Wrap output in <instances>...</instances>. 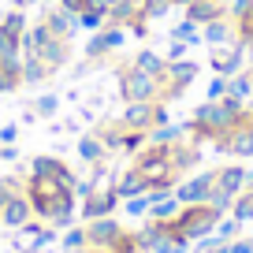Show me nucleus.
<instances>
[{"label": "nucleus", "instance_id": "f257e3e1", "mask_svg": "<svg viewBox=\"0 0 253 253\" xmlns=\"http://www.w3.org/2000/svg\"><path fill=\"white\" fill-rule=\"evenodd\" d=\"M223 216L216 212L212 205H182V212L171 220V231H179V235H186L190 242H198V238L212 235L216 223H220Z\"/></svg>", "mask_w": 253, "mask_h": 253}, {"label": "nucleus", "instance_id": "f03ea898", "mask_svg": "<svg viewBox=\"0 0 253 253\" xmlns=\"http://www.w3.org/2000/svg\"><path fill=\"white\" fill-rule=\"evenodd\" d=\"M119 93H123V104L126 101H160V79L134 63L119 67Z\"/></svg>", "mask_w": 253, "mask_h": 253}, {"label": "nucleus", "instance_id": "7ed1b4c3", "mask_svg": "<svg viewBox=\"0 0 253 253\" xmlns=\"http://www.w3.org/2000/svg\"><path fill=\"white\" fill-rule=\"evenodd\" d=\"M198 63L190 60H168L164 63V75H160V101H175V97H182L190 89V82L198 79Z\"/></svg>", "mask_w": 253, "mask_h": 253}, {"label": "nucleus", "instance_id": "20e7f679", "mask_svg": "<svg viewBox=\"0 0 253 253\" xmlns=\"http://www.w3.org/2000/svg\"><path fill=\"white\" fill-rule=\"evenodd\" d=\"M82 227H86V242H89L86 250H112V246H116L119 238L126 235L123 223L112 220V216H101V220H86Z\"/></svg>", "mask_w": 253, "mask_h": 253}, {"label": "nucleus", "instance_id": "39448f33", "mask_svg": "<svg viewBox=\"0 0 253 253\" xmlns=\"http://www.w3.org/2000/svg\"><path fill=\"white\" fill-rule=\"evenodd\" d=\"M216 153H231V157L253 160V112L246 116V123H238L231 134L216 138Z\"/></svg>", "mask_w": 253, "mask_h": 253}, {"label": "nucleus", "instance_id": "423d86ee", "mask_svg": "<svg viewBox=\"0 0 253 253\" xmlns=\"http://www.w3.org/2000/svg\"><path fill=\"white\" fill-rule=\"evenodd\" d=\"M30 220H34L30 198H26V194H19V190H11L8 198L0 201V223H4V227H11V231H19L23 223H30Z\"/></svg>", "mask_w": 253, "mask_h": 253}, {"label": "nucleus", "instance_id": "0eeeda50", "mask_svg": "<svg viewBox=\"0 0 253 253\" xmlns=\"http://www.w3.org/2000/svg\"><path fill=\"white\" fill-rule=\"evenodd\" d=\"M126 26H104V30H97L93 38H89V45H86V60H101V56H108V52H116V48H123L126 45Z\"/></svg>", "mask_w": 253, "mask_h": 253}, {"label": "nucleus", "instance_id": "6e6552de", "mask_svg": "<svg viewBox=\"0 0 253 253\" xmlns=\"http://www.w3.org/2000/svg\"><path fill=\"white\" fill-rule=\"evenodd\" d=\"M157 104L160 101H126L119 123H123L126 130H145V134H149L153 126H157Z\"/></svg>", "mask_w": 253, "mask_h": 253}, {"label": "nucleus", "instance_id": "1a4fd4ad", "mask_svg": "<svg viewBox=\"0 0 253 253\" xmlns=\"http://www.w3.org/2000/svg\"><path fill=\"white\" fill-rule=\"evenodd\" d=\"M212 182H216V171H198V175H190L186 182H179V186H175L179 205H205Z\"/></svg>", "mask_w": 253, "mask_h": 253}, {"label": "nucleus", "instance_id": "9d476101", "mask_svg": "<svg viewBox=\"0 0 253 253\" xmlns=\"http://www.w3.org/2000/svg\"><path fill=\"white\" fill-rule=\"evenodd\" d=\"M48 242H56V227H48V223H23L19 227V235H15V250H23V253H38V250H45Z\"/></svg>", "mask_w": 253, "mask_h": 253}, {"label": "nucleus", "instance_id": "9b49d317", "mask_svg": "<svg viewBox=\"0 0 253 253\" xmlns=\"http://www.w3.org/2000/svg\"><path fill=\"white\" fill-rule=\"evenodd\" d=\"M123 201L116 198V190H93L86 201H82V220H101V216H112Z\"/></svg>", "mask_w": 253, "mask_h": 253}, {"label": "nucleus", "instance_id": "f8f14e48", "mask_svg": "<svg viewBox=\"0 0 253 253\" xmlns=\"http://www.w3.org/2000/svg\"><path fill=\"white\" fill-rule=\"evenodd\" d=\"M149 220H160V223H171L175 216L182 212L179 198H175V190H149Z\"/></svg>", "mask_w": 253, "mask_h": 253}, {"label": "nucleus", "instance_id": "ddd939ff", "mask_svg": "<svg viewBox=\"0 0 253 253\" xmlns=\"http://www.w3.org/2000/svg\"><path fill=\"white\" fill-rule=\"evenodd\" d=\"M242 56H246V48H242V41H235V45H223V48H216L212 52V75H238L242 71Z\"/></svg>", "mask_w": 253, "mask_h": 253}, {"label": "nucleus", "instance_id": "4468645a", "mask_svg": "<svg viewBox=\"0 0 253 253\" xmlns=\"http://www.w3.org/2000/svg\"><path fill=\"white\" fill-rule=\"evenodd\" d=\"M253 182V171H246L242 164H227V168H216V186L227 190L231 198H238L246 186Z\"/></svg>", "mask_w": 253, "mask_h": 253}, {"label": "nucleus", "instance_id": "2eb2a0df", "mask_svg": "<svg viewBox=\"0 0 253 253\" xmlns=\"http://www.w3.org/2000/svg\"><path fill=\"white\" fill-rule=\"evenodd\" d=\"M30 175H56V179H60L67 190H75V182H79V179H75V171H71L67 164H63L60 157H34Z\"/></svg>", "mask_w": 253, "mask_h": 253}, {"label": "nucleus", "instance_id": "dca6fc26", "mask_svg": "<svg viewBox=\"0 0 253 253\" xmlns=\"http://www.w3.org/2000/svg\"><path fill=\"white\" fill-rule=\"evenodd\" d=\"M67 52H71V41H67V38H52L48 45H41V48H38L34 56H38V60L45 63L48 71L56 75V71L63 67V63H67Z\"/></svg>", "mask_w": 253, "mask_h": 253}, {"label": "nucleus", "instance_id": "f3484780", "mask_svg": "<svg viewBox=\"0 0 253 253\" xmlns=\"http://www.w3.org/2000/svg\"><path fill=\"white\" fill-rule=\"evenodd\" d=\"M201 41H209L212 48H223V45H235L238 34H235V26L227 23V15H223V19H216V23L201 26Z\"/></svg>", "mask_w": 253, "mask_h": 253}, {"label": "nucleus", "instance_id": "a211bd4d", "mask_svg": "<svg viewBox=\"0 0 253 253\" xmlns=\"http://www.w3.org/2000/svg\"><path fill=\"white\" fill-rule=\"evenodd\" d=\"M223 15H227V8L216 4V0H190V4H186V19H190V23H198V26L216 23V19H223Z\"/></svg>", "mask_w": 253, "mask_h": 253}, {"label": "nucleus", "instance_id": "6ab92c4d", "mask_svg": "<svg viewBox=\"0 0 253 253\" xmlns=\"http://www.w3.org/2000/svg\"><path fill=\"white\" fill-rule=\"evenodd\" d=\"M112 190H116V198H119V201H126V198H138V194H145V190H149V182H145V175L138 171V168H130V171H123V175L116 179V186H112Z\"/></svg>", "mask_w": 253, "mask_h": 253}, {"label": "nucleus", "instance_id": "aec40b11", "mask_svg": "<svg viewBox=\"0 0 253 253\" xmlns=\"http://www.w3.org/2000/svg\"><path fill=\"white\" fill-rule=\"evenodd\" d=\"M26 194L30 198H60V194H67V186L56 175H30L26 179Z\"/></svg>", "mask_w": 253, "mask_h": 253}, {"label": "nucleus", "instance_id": "412c9836", "mask_svg": "<svg viewBox=\"0 0 253 253\" xmlns=\"http://www.w3.org/2000/svg\"><path fill=\"white\" fill-rule=\"evenodd\" d=\"M41 23H45L48 30L56 34V38H67V41H71V34L79 30V19H75L71 11H63V8H52L45 19H41Z\"/></svg>", "mask_w": 253, "mask_h": 253}, {"label": "nucleus", "instance_id": "4be33fe9", "mask_svg": "<svg viewBox=\"0 0 253 253\" xmlns=\"http://www.w3.org/2000/svg\"><path fill=\"white\" fill-rule=\"evenodd\" d=\"M138 15H142V0H116L108 8V23L112 26H130Z\"/></svg>", "mask_w": 253, "mask_h": 253}, {"label": "nucleus", "instance_id": "5701e85b", "mask_svg": "<svg viewBox=\"0 0 253 253\" xmlns=\"http://www.w3.org/2000/svg\"><path fill=\"white\" fill-rule=\"evenodd\" d=\"M75 194L67 190V194H60L56 198V205H52V216H48V227H71V220H75Z\"/></svg>", "mask_w": 253, "mask_h": 253}, {"label": "nucleus", "instance_id": "b1692460", "mask_svg": "<svg viewBox=\"0 0 253 253\" xmlns=\"http://www.w3.org/2000/svg\"><path fill=\"white\" fill-rule=\"evenodd\" d=\"M182 134H190L186 123H164V126H153L149 130V145H175Z\"/></svg>", "mask_w": 253, "mask_h": 253}, {"label": "nucleus", "instance_id": "393cba45", "mask_svg": "<svg viewBox=\"0 0 253 253\" xmlns=\"http://www.w3.org/2000/svg\"><path fill=\"white\" fill-rule=\"evenodd\" d=\"M164 63H168V56H160V52H153V48H138L134 52V67H142V71H149V75H164Z\"/></svg>", "mask_w": 253, "mask_h": 253}, {"label": "nucleus", "instance_id": "a878e982", "mask_svg": "<svg viewBox=\"0 0 253 253\" xmlns=\"http://www.w3.org/2000/svg\"><path fill=\"white\" fill-rule=\"evenodd\" d=\"M104 153H108V149L101 145V138H97V134H82L79 138V157L86 160V164H101Z\"/></svg>", "mask_w": 253, "mask_h": 253}, {"label": "nucleus", "instance_id": "bb28decb", "mask_svg": "<svg viewBox=\"0 0 253 253\" xmlns=\"http://www.w3.org/2000/svg\"><path fill=\"white\" fill-rule=\"evenodd\" d=\"M97 138H101L104 149H123V142H126V126L119 123V119H116V123H104L101 130H97Z\"/></svg>", "mask_w": 253, "mask_h": 253}, {"label": "nucleus", "instance_id": "cd10ccee", "mask_svg": "<svg viewBox=\"0 0 253 253\" xmlns=\"http://www.w3.org/2000/svg\"><path fill=\"white\" fill-rule=\"evenodd\" d=\"M48 75L52 71H48L38 56H23V86H38V82H45Z\"/></svg>", "mask_w": 253, "mask_h": 253}, {"label": "nucleus", "instance_id": "c85d7f7f", "mask_svg": "<svg viewBox=\"0 0 253 253\" xmlns=\"http://www.w3.org/2000/svg\"><path fill=\"white\" fill-rule=\"evenodd\" d=\"M231 216H235V220H242V223H246V220L253 223V182L235 198V205H231Z\"/></svg>", "mask_w": 253, "mask_h": 253}, {"label": "nucleus", "instance_id": "c756f323", "mask_svg": "<svg viewBox=\"0 0 253 253\" xmlns=\"http://www.w3.org/2000/svg\"><path fill=\"white\" fill-rule=\"evenodd\" d=\"M0 60H23V38L8 34L0 26Z\"/></svg>", "mask_w": 253, "mask_h": 253}, {"label": "nucleus", "instance_id": "7c9ffc66", "mask_svg": "<svg viewBox=\"0 0 253 253\" xmlns=\"http://www.w3.org/2000/svg\"><path fill=\"white\" fill-rule=\"evenodd\" d=\"M205 205H212L220 216H227V212H231V205H235V198H231L227 190H220V186L212 182V190H209V198H205Z\"/></svg>", "mask_w": 253, "mask_h": 253}, {"label": "nucleus", "instance_id": "2f4dec72", "mask_svg": "<svg viewBox=\"0 0 253 253\" xmlns=\"http://www.w3.org/2000/svg\"><path fill=\"white\" fill-rule=\"evenodd\" d=\"M171 41H186V45H198V41H201V26H198V23H190V19H182V23L171 30Z\"/></svg>", "mask_w": 253, "mask_h": 253}, {"label": "nucleus", "instance_id": "473e14b6", "mask_svg": "<svg viewBox=\"0 0 253 253\" xmlns=\"http://www.w3.org/2000/svg\"><path fill=\"white\" fill-rule=\"evenodd\" d=\"M104 26H108V11H82L79 15V30L97 34V30H104Z\"/></svg>", "mask_w": 253, "mask_h": 253}, {"label": "nucleus", "instance_id": "72a5a7b5", "mask_svg": "<svg viewBox=\"0 0 253 253\" xmlns=\"http://www.w3.org/2000/svg\"><path fill=\"white\" fill-rule=\"evenodd\" d=\"M238 231H242V220H235V216H231V220H220V223H216L212 235H216V242L227 246V242H235V238H238Z\"/></svg>", "mask_w": 253, "mask_h": 253}, {"label": "nucleus", "instance_id": "f704fd0d", "mask_svg": "<svg viewBox=\"0 0 253 253\" xmlns=\"http://www.w3.org/2000/svg\"><path fill=\"white\" fill-rule=\"evenodd\" d=\"M227 93L242 97V101H253V82H250V71H238V75H231V89H227Z\"/></svg>", "mask_w": 253, "mask_h": 253}, {"label": "nucleus", "instance_id": "c9c22d12", "mask_svg": "<svg viewBox=\"0 0 253 253\" xmlns=\"http://www.w3.org/2000/svg\"><path fill=\"white\" fill-rule=\"evenodd\" d=\"M56 112H60V93H41L38 101H34V116L48 119V116H56Z\"/></svg>", "mask_w": 253, "mask_h": 253}, {"label": "nucleus", "instance_id": "e433bc0d", "mask_svg": "<svg viewBox=\"0 0 253 253\" xmlns=\"http://www.w3.org/2000/svg\"><path fill=\"white\" fill-rule=\"evenodd\" d=\"M86 227H67L63 231V250H71V253H82L86 250Z\"/></svg>", "mask_w": 253, "mask_h": 253}, {"label": "nucleus", "instance_id": "4c0bfd02", "mask_svg": "<svg viewBox=\"0 0 253 253\" xmlns=\"http://www.w3.org/2000/svg\"><path fill=\"white\" fill-rule=\"evenodd\" d=\"M123 205H126V216H149V205H153V201H149V190L138 194V198H126Z\"/></svg>", "mask_w": 253, "mask_h": 253}, {"label": "nucleus", "instance_id": "58836bf2", "mask_svg": "<svg viewBox=\"0 0 253 253\" xmlns=\"http://www.w3.org/2000/svg\"><path fill=\"white\" fill-rule=\"evenodd\" d=\"M171 11V0H142V19H160Z\"/></svg>", "mask_w": 253, "mask_h": 253}, {"label": "nucleus", "instance_id": "ea45409f", "mask_svg": "<svg viewBox=\"0 0 253 253\" xmlns=\"http://www.w3.org/2000/svg\"><path fill=\"white\" fill-rule=\"evenodd\" d=\"M0 26H4L8 34H15V38H23V34H26V19H23V11H8V15L0 19Z\"/></svg>", "mask_w": 253, "mask_h": 253}, {"label": "nucleus", "instance_id": "a19ab883", "mask_svg": "<svg viewBox=\"0 0 253 253\" xmlns=\"http://www.w3.org/2000/svg\"><path fill=\"white\" fill-rule=\"evenodd\" d=\"M227 89H231V79H227V75H216V79L209 82V101H223Z\"/></svg>", "mask_w": 253, "mask_h": 253}, {"label": "nucleus", "instance_id": "79ce46f5", "mask_svg": "<svg viewBox=\"0 0 253 253\" xmlns=\"http://www.w3.org/2000/svg\"><path fill=\"white\" fill-rule=\"evenodd\" d=\"M227 253H253V238H235V242H227Z\"/></svg>", "mask_w": 253, "mask_h": 253}, {"label": "nucleus", "instance_id": "37998d69", "mask_svg": "<svg viewBox=\"0 0 253 253\" xmlns=\"http://www.w3.org/2000/svg\"><path fill=\"white\" fill-rule=\"evenodd\" d=\"M186 41H171V48H168V60H186Z\"/></svg>", "mask_w": 253, "mask_h": 253}, {"label": "nucleus", "instance_id": "c03bdc74", "mask_svg": "<svg viewBox=\"0 0 253 253\" xmlns=\"http://www.w3.org/2000/svg\"><path fill=\"white\" fill-rule=\"evenodd\" d=\"M60 8H63V11H71V15L79 19V15H82V8H86V0H60Z\"/></svg>", "mask_w": 253, "mask_h": 253}, {"label": "nucleus", "instance_id": "a18cd8bd", "mask_svg": "<svg viewBox=\"0 0 253 253\" xmlns=\"http://www.w3.org/2000/svg\"><path fill=\"white\" fill-rule=\"evenodd\" d=\"M15 138H19V126H15V123L0 126V142H4V145H11V142H15Z\"/></svg>", "mask_w": 253, "mask_h": 253}, {"label": "nucleus", "instance_id": "49530a36", "mask_svg": "<svg viewBox=\"0 0 253 253\" xmlns=\"http://www.w3.org/2000/svg\"><path fill=\"white\" fill-rule=\"evenodd\" d=\"M11 190H15V182H11V179H8V175H0V201L8 198Z\"/></svg>", "mask_w": 253, "mask_h": 253}, {"label": "nucleus", "instance_id": "de8ad7c7", "mask_svg": "<svg viewBox=\"0 0 253 253\" xmlns=\"http://www.w3.org/2000/svg\"><path fill=\"white\" fill-rule=\"evenodd\" d=\"M0 160H15V145H0Z\"/></svg>", "mask_w": 253, "mask_h": 253}, {"label": "nucleus", "instance_id": "09e8293b", "mask_svg": "<svg viewBox=\"0 0 253 253\" xmlns=\"http://www.w3.org/2000/svg\"><path fill=\"white\" fill-rule=\"evenodd\" d=\"M186 4H190V0H171V8H186Z\"/></svg>", "mask_w": 253, "mask_h": 253}, {"label": "nucleus", "instance_id": "8fccbe9b", "mask_svg": "<svg viewBox=\"0 0 253 253\" xmlns=\"http://www.w3.org/2000/svg\"><path fill=\"white\" fill-rule=\"evenodd\" d=\"M26 4H41V0H19V8H26Z\"/></svg>", "mask_w": 253, "mask_h": 253}, {"label": "nucleus", "instance_id": "3c124183", "mask_svg": "<svg viewBox=\"0 0 253 253\" xmlns=\"http://www.w3.org/2000/svg\"><path fill=\"white\" fill-rule=\"evenodd\" d=\"M82 253H116V250H82Z\"/></svg>", "mask_w": 253, "mask_h": 253}, {"label": "nucleus", "instance_id": "603ef678", "mask_svg": "<svg viewBox=\"0 0 253 253\" xmlns=\"http://www.w3.org/2000/svg\"><path fill=\"white\" fill-rule=\"evenodd\" d=\"M104 4H108V8H112V4H116V0H104Z\"/></svg>", "mask_w": 253, "mask_h": 253}, {"label": "nucleus", "instance_id": "864d4df0", "mask_svg": "<svg viewBox=\"0 0 253 253\" xmlns=\"http://www.w3.org/2000/svg\"><path fill=\"white\" fill-rule=\"evenodd\" d=\"M250 82H253V71H250Z\"/></svg>", "mask_w": 253, "mask_h": 253}]
</instances>
